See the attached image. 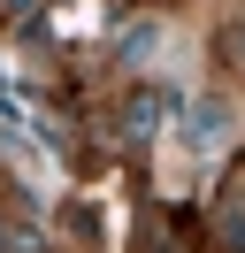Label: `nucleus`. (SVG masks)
Listing matches in <instances>:
<instances>
[{
  "mask_svg": "<svg viewBox=\"0 0 245 253\" xmlns=\"http://www.w3.org/2000/svg\"><path fill=\"white\" fill-rule=\"evenodd\" d=\"M39 8H46V0H0V23H31Z\"/></svg>",
  "mask_w": 245,
  "mask_h": 253,
  "instance_id": "7ed1b4c3",
  "label": "nucleus"
},
{
  "mask_svg": "<svg viewBox=\"0 0 245 253\" xmlns=\"http://www.w3.org/2000/svg\"><path fill=\"white\" fill-rule=\"evenodd\" d=\"M222 246H245V176L230 184V207H222Z\"/></svg>",
  "mask_w": 245,
  "mask_h": 253,
  "instance_id": "f03ea898",
  "label": "nucleus"
},
{
  "mask_svg": "<svg viewBox=\"0 0 245 253\" xmlns=\"http://www.w3.org/2000/svg\"><path fill=\"white\" fill-rule=\"evenodd\" d=\"M230 62L245 69V23H238V31H230Z\"/></svg>",
  "mask_w": 245,
  "mask_h": 253,
  "instance_id": "20e7f679",
  "label": "nucleus"
},
{
  "mask_svg": "<svg viewBox=\"0 0 245 253\" xmlns=\"http://www.w3.org/2000/svg\"><path fill=\"white\" fill-rule=\"evenodd\" d=\"M153 130H161V100H153V92H138V100H130V146H146Z\"/></svg>",
  "mask_w": 245,
  "mask_h": 253,
  "instance_id": "f257e3e1",
  "label": "nucleus"
}]
</instances>
